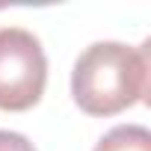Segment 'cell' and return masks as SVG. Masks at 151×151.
<instances>
[{
  "label": "cell",
  "mask_w": 151,
  "mask_h": 151,
  "mask_svg": "<svg viewBox=\"0 0 151 151\" xmlns=\"http://www.w3.org/2000/svg\"><path fill=\"white\" fill-rule=\"evenodd\" d=\"M0 151H36V145L15 130H0Z\"/></svg>",
  "instance_id": "cell-4"
},
{
  "label": "cell",
  "mask_w": 151,
  "mask_h": 151,
  "mask_svg": "<svg viewBox=\"0 0 151 151\" xmlns=\"http://www.w3.org/2000/svg\"><path fill=\"white\" fill-rule=\"evenodd\" d=\"M47 83L42 42L24 27H0V110L24 113L36 107Z\"/></svg>",
  "instance_id": "cell-2"
},
{
  "label": "cell",
  "mask_w": 151,
  "mask_h": 151,
  "mask_svg": "<svg viewBox=\"0 0 151 151\" xmlns=\"http://www.w3.org/2000/svg\"><path fill=\"white\" fill-rule=\"evenodd\" d=\"M95 151H151V133L142 124H119L98 139Z\"/></svg>",
  "instance_id": "cell-3"
},
{
  "label": "cell",
  "mask_w": 151,
  "mask_h": 151,
  "mask_svg": "<svg viewBox=\"0 0 151 151\" xmlns=\"http://www.w3.org/2000/svg\"><path fill=\"white\" fill-rule=\"evenodd\" d=\"M148 92V42L130 47L122 42L89 45L71 71V98L86 116H116L139 104Z\"/></svg>",
  "instance_id": "cell-1"
}]
</instances>
